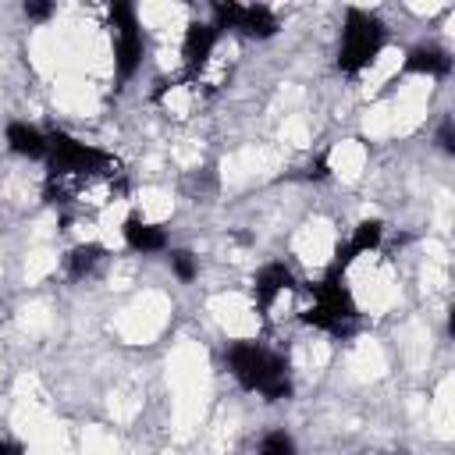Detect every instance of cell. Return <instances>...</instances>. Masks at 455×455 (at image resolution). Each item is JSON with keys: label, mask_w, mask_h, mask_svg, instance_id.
<instances>
[{"label": "cell", "mask_w": 455, "mask_h": 455, "mask_svg": "<svg viewBox=\"0 0 455 455\" xmlns=\"http://www.w3.org/2000/svg\"><path fill=\"white\" fill-rule=\"evenodd\" d=\"M228 370L245 391H259L267 402H281L291 395L288 359L256 341H235L228 348Z\"/></svg>", "instance_id": "obj_1"}, {"label": "cell", "mask_w": 455, "mask_h": 455, "mask_svg": "<svg viewBox=\"0 0 455 455\" xmlns=\"http://www.w3.org/2000/svg\"><path fill=\"white\" fill-rule=\"evenodd\" d=\"M384 21L373 18L370 11L348 7L345 14V28H341V50H338V68L345 75H359L366 64L377 60V53L384 50Z\"/></svg>", "instance_id": "obj_2"}, {"label": "cell", "mask_w": 455, "mask_h": 455, "mask_svg": "<svg viewBox=\"0 0 455 455\" xmlns=\"http://www.w3.org/2000/svg\"><path fill=\"white\" fill-rule=\"evenodd\" d=\"M46 160H50V174L53 178H89V174H107L110 171V156L96 146H85L78 139H71L68 132H50L46 135Z\"/></svg>", "instance_id": "obj_3"}, {"label": "cell", "mask_w": 455, "mask_h": 455, "mask_svg": "<svg viewBox=\"0 0 455 455\" xmlns=\"http://www.w3.org/2000/svg\"><path fill=\"white\" fill-rule=\"evenodd\" d=\"M355 302L348 295V288L338 281V274L331 270L323 281L313 284V306L302 313L306 323L320 327V331H331V334H348L352 323H355Z\"/></svg>", "instance_id": "obj_4"}, {"label": "cell", "mask_w": 455, "mask_h": 455, "mask_svg": "<svg viewBox=\"0 0 455 455\" xmlns=\"http://www.w3.org/2000/svg\"><path fill=\"white\" fill-rule=\"evenodd\" d=\"M110 32H114V64L121 78H132L142 60V32L132 4H110Z\"/></svg>", "instance_id": "obj_5"}, {"label": "cell", "mask_w": 455, "mask_h": 455, "mask_svg": "<svg viewBox=\"0 0 455 455\" xmlns=\"http://www.w3.org/2000/svg\"><path fill=\"white\" fill-rule=\"evenodd\" d=\"M213 28H235L249 39H270L277 32V18L263 4H213Z\"/></svg>", "instance_id": "obj_6"}, {"label": "cell", "mask_w": 455, "mask_h": 455, "mask_svg": "<svg viewBox=\"0 0 455 455\" xmlns=\"http://www.w3.org/2000/svg\"><path fill=\"white\" fill-rule=\"evenodd\" d=\"M217 28L210 25V21H192L188 28H185V43H181V57H185V71L188 75H196L206 60H210V53H213V46H217Z\"/></svg>", "instance_id": "obj_7"}, {"label": "cell", "mask_w": 455, "mask_h": 455, "mask_svg": "<svg viewBox=\"0 0 455 455\" xmlns=\"http://www.w3.org/2000/svg\"><path fill=\"white\" fill-rule=\"evenodd\" d=\"M288 288H295V274H291L284 263H267V267L256 274V281H252L256 309H270L274 299H277L281 291H288Z\"/></svg>", "instance_id": "obj_8"}, {"label": "cell", "mask_w": 455, "mask_h": 455, "mask_svg": "<svg viewBox=\"0 0 455 455\" xmlns=\"http://www.w3.org/2000/svg\"><path fill=\"white\" fill-rule=\"evenodd\" d=\"M380 238H384V224L380 220H359L355 224V231H352V238H348V245H338V259H334V274H341L359 252H370V249H377L380 245Z\"/></svg>", "instance_id": "obj_9"}, {"label": "cell", "mask_w": 455, "mask_h": 455, "mask_svg": "<svg viewBox=\"0 0 455 455\" xmlns=\"http://www.w3.org/2000/svg\"><path fill=\"white\" fill-rule=\"evenodd\" d=\"M405 71L441 78V75L451 71V57H448L441 46H412V50L405 53Z\"/></svg>", "instance_id": "obj_10"}, {"label": "cell", "mask_w": 455, "mask_h": 455, "mask_svg": "<svg viewBox=\"0 0 455 455\" xmlns=\"http://www.w3.org/2000/svg\"><path fill=\"white\" fill-rule=\"evenodd\" d=\"M124 242L135 249V252H160L167 245V235L164 228L142 220V217H128L124 220Z\"/></svg>", "instance_id": "obj_11"}, {"label": "cell", "mask_w": 455, "mask_h": 455, "mask_svg": "<svg viewBox=\"0 0 455 455\" xmlns=\"http://www.w3.org/2000/svg\"><path fill=\"white\" fill-rule=\"evenodd\" d=\"M7 146H11L18 156H28V160L46 156V135H43L39 128H32V124H21V121L7 124Z\"/></svg>", "instance_id": "obj_12"}, {"label": "cell", "mask_w": 455, "mask_h": 455, "mask_svg": "<svg viewBox=\"0 0 455 455\" xmlns=\"http://www.w3.org/2000/svg\"><path fill=\"white\" fill-rule=\"evenodd\" d=\"M100 256H103V249H100L96 242H85V245H75V249L68 252V274H71L75 281H82L85 274H92V267L100 263Z\"/></svg>", "instance_id": "obj_13"}, {"label": "cell", "mask_w": 455, "mask_h": 455, "mask_svg": "<svg viewBox=\"0 0 455 455\" xmlns=\"http://www.w3.org/2000/svg\"><path fill=\"white\" fill-rule=\"evenodd\" d=\"M259 455H295V441L284 430H270L259 441Z\"/></svg>", "instance_id": "obj_14"}, {"label": "cell", "mask_w": 455, "mask_h": 455, "mask_svg": "<svg viewBox=\"0 0 455 455\" xmlns=\"http://www.w3.org/2000/svg\"><path fill=\"white\" fill-rule=\"evenodd\" d=\"M171 270L178 274V281H192V277L199 274L196 256H192L188 249H174V252H171Z\"/></svg>", "instance_id": "obj_15"}, {"label": "cell", "mask_w": 455, "mask_h": 455, "mask_svg": "<svg viewBox=\"0 0 455 455\" xmlns=\"http://www.w3.org/2000/svg\"><path fill=\"white\" fill-rule=\"evenodd\" d=\"M53 14V4H25V18L32 21H46Z\"/></svg>", "instance_id": "obj_16"}, {"label": "cell", "mask_w": 455, "mask_h": 455, "mask_svg": "<svg viewBox=\"0 0 455 455\" xmlns=\"http://www.w3.org/2000/svg\"><path fill=\"white\" fill-rule=\"evenodd\" d=\"M437 142H441V149H444V153H455V128H451V121H444V124H441Z\"/></svg>", "instance_id": "obj_17"}, {"label": "cell", "mask_w": 455, "mask_h": 455, "mask_svg": "<svg viewBox=\"0 0 455 455\" xmlns=\"http://www.w3.org/2000/svg\"><path fill=\"white\" fill-rule=\"evenodd\" d=\"M0 455H21V444H11L7 437H0Z\"/></svg>", "instance_id": "obj_18"}]
</instances>
